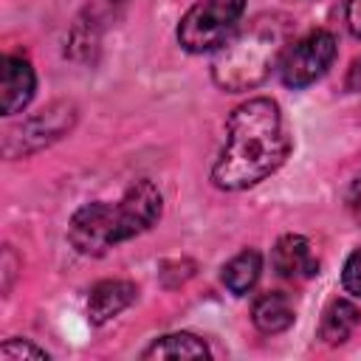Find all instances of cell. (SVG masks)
<instances>
[{"label":"cell","mask_w":361,"mask_h":361,"mask_svg":"<svg viewBox=\"0 0 361 361\" xmlns=\"http://www.w3.org/2000/svg\"><path fill=\"white\" fill-rule=\"evenodd\" d=\"M288 149L290 141L276 102L265 96L248 99L228 116L226 147L212 166V180L231 192L248 189L274 175L288 158Z\"/></svg>","instance_id":"cell-1"},{"label":"cell","mask_w":361,"mask_h":361,"mask_svg":"<svg viewBox=\"0 0 361 361\" xmlns=\"http://www.w3.org/2000/svg\"><path fill=\"white\" fill-rule=\"evenodd\" d=\"M164 197L152 180H138L124 192L118 203L96 200L76 209L68 226L71 245L85 257H102L121 240H130L161 217Z\"/></svg>","instance_id":"cell-2"},{"label":"cell","mask_w":361,"mask_h":361,"mask_svg":"<svg viewBox=\"0 0 361 361\" xmlns=\"http://www.w3.org/2000/svg\"><path fill=\"white\" fill-rule=\"evenodd\" d=\"M288 48V25L279 17H257L217 51L212 62V79L228 90H251L262 85L271 68L282 59Z\"/></svg>","instance_id":"cell-3"},{"label":"cell","mask_w":361,"mask_h":361,"mask_svg":"<svg viewBox=\"0 0 361 361\" xmlns=\"http://www.w3.org/2000/svg\"><path fill=\"white\" fill-rule=\"evenodd\" d=\"M245 14V0H197L178 25V42L189 54L220 51Z\"/></svg>","instance_id":"cell-4"},{"label":"cell","mask_w":361,"mask_h":361,"mask_svg":"<svg viewBox=\"0 0 361 361\" xmlns=\"http://www.w3.org/2000/svg\"><path fill=\"white\" fill-rule=\"evenodd\" d=\"M333 59H336V37L324 28H316L299 37L296 42H288L279 59V76L288 87L299 90L322 79L333 65Z\"/></svg>","instance_id":"cell-5"},{"label":"cell","mask_w":361,"mask_h":361,"mask_svg":"<svg viewBox=\"0 0 361 361\" xmlns=\"http://www.w3.org/2000/svg\"><path fill=\"white\" fill-rule=\"evenodd\" d=\"M37 79H34V68L28 59L23 56H3V68H0V107L6 116L20 113L31 96H34Z\"/></svg>","instance_id":"cell-6"},{"label":"cell","mask_w":361,"mask_h":361,"mask_svg":"<svg viewBox=\"0 0 361 361\" xmlns=\"http://www.w3.org/2000/svg\"><path fill=\"white\" fill-rule=\"evenodd\" d=\"M271 265L282 279H310L319 271V259L302 234H285L271 251Z\"/></svg>","instance_id":"cell-7"},{"label":"cell","mask_w":361,"mask_h":361,"mask_svg":"<svg viewBox=\"0 0 361 361\" xmlns=\"http://www.w3.org/2000/svg\"><path fill=\"white\" fill-rule=\"evenodd\" d=\"M135 302V285L127 279H104L90 290L87 299V313L90 322L104 324L113 316H118L124 307H130Z\"/></svg>","instance_id":"cell-8"},{"label":"cell","mask_w":361,"mask_h":361,"mask_svg":"<svg viewBox=\"0 0 361 361\" xmlns=\"http://www.w3.org/2000/svg\"><path fill=\"white\" fill-rule=\"evenodd\" d=\"M296 313H293V302L288 299V293L282 290H271V293H262L254 299V307H251V322L257 324V330L274 336V333H282L293 324Z\"/></svg>","instance_id":"cell-9"},{"label":"cell","mask_w":361,"mask_h":361,"mask_svg":"<svg viewBox=\"0 0 361 361\" xmlns=\"http://www.w3.org/2000/svg\"><path fill=\"white\" fill-rule=\"evenodd\" d=\"M358 322H361V310L350 299H333L322 316L319 338H324V344H344L355 333Z\"/></svg>","instance_id":"cell-10"},{"label":"cell","mask_w":361,"mask_h":361,"mask_svg":"<svg viewBox=\"0 0 361 361\" xmlns=\"http://www.w3.org/2000/svg\"><path fill=\"white\" fill-rule=\"evenodd\" d=\"M259 271H262V257L254 248H245V251H240L237 257H231L226 262V268H223V285L234 296H245L257 285Z\"/></svg>","instance_id":"cell-11"},{"label":"cell","mask_w":361,"mask_h":361,"mask_svg":"<svg viewBox=\"0 0 361 361\" xmlns=\"http://www.w3.org/2000/svg\"><path fill=\"white\" fill-rule=\"evenodd\" d=\"M206 355H209L206 341L192 333L161 336L144 350V358H206Z\"/></svg>","instance_id":"cell-12"},{"label":"cell","mask_w":361,"mask_h":361,"mask_svg":"<svg viewBox=\"0 0 361 361\" xmlns=\"http://www.w3.org/2000/svg\"><path fill=\"white\" fill-rule=\"evenodd\" d=\"M0 358H6V361H17V358H42V361H48V353L39 350V347L31 344V341L11 338V341H6V344L0 347Z\"/></svg>","instance_id":"cell-13"},{"label":"cell","mask_w":361,"mask_h":361,"mask_svg":"<svg viewBox=\"0 0 361 361\" xmlns=\"http://www.w3.org/2000/svg\"><path fill=\"white\" fill-rule=\"evenodd\" d=\"M341 285L347 293L358 296L361 299V248H355L347 262H344V271H341Z\"/></svg>","instance_id":"cell-14"},{"label":"cell","mask_w":361,"mask_h":361,"mask_svg":"<svg viewBox=\"0 0 361 361\" xmlns=\"http://www.w3.org/2000/svg\"><path fill=\"white\" fill-rule=\"evenodd\" d=\"M344 20H347V28H350L355 37H361V0H347Z\"/></svg>","instance_id":"cell-15"},{"label":"cell","mask_w":361,"mask_h":361,"mask_svg":"<svg viewBox=\"0 0 361 361\" xmlns=\"http://www.w3.org/2000/svg\"><path fill=\"white\" fill-rule=\"evenodd\" d=\"M350 212H353L355 223L361 226V175L355 178V183H353V189H350Z\"/></svg>","instance_id":"cell-16"},{"label":"cell","mask_w":361,"mask_h":361,"mask_svg":"<svg viewBox=\"0 0 361 361\" xmlns=\"http://www.w3.org/2000/svg\"><path fill=\"white\" fill-rule=\"evenodd\" d=\"M344 85H347V90H355V93H361V59H355V62L350 65Z\"/></svg>","instance_id":"cell-17"},{"label":"cell","mask_w":361,"mask_h":361,"mask_svg":"<svg viewBox=\"0 0 361 361\" xmlns=\"http://www.w3.org/2000/svg\"><path fill=\"white\" fill-rule=\"evenodd\" d=\"M34 121H37V124H42V121H45V110H42V113H39ZM34 121H28V124L34 127ZM31 127H23V130H31ZM62 130H65V127H45V135H48V138H56Z\"/></svg>","instance_id":"cell-18"},{"label":"cell","mask_w":361,"mask_h":361,"mask_svg":"<svg viewBox=\"0 0 361 361\" xmlns=\"http://www.w3.org/2000/svg\"><path fill=\"white\" fill-rule=\"evenodd\" d=\"M116 3H121V0H116Z\"/></svg>","instance_id":"cell-19"}]
</instances>
